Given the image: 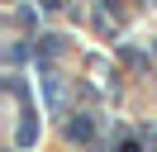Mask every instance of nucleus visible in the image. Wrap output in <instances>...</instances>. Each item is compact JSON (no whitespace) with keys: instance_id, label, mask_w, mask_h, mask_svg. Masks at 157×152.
Masks as SVG:
<instances>
[{"instance_id":"nucleus-1","label":"nucleus","mask_w":157,"mask_h":152,"mask_svg":"<svg viewBox=\"0 0 157 152\" xmlns=\"http://www.w3.org/2000/svg\"><path fill=\"white\" fill-rule=\"evenodd\" d=\"M67 133H71L76 142H90V133H95V128H90V119H86V114H76V119L67 124Z\"/></svg>"}]
</instances>
